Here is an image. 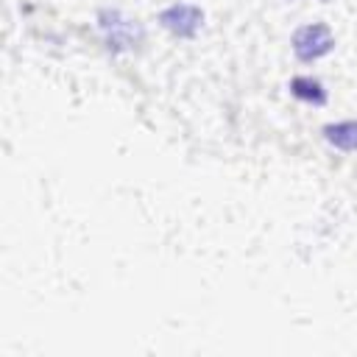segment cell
Instances as JSON below:
<instances>
[{"label": "cell", "instance_id": "cell-1", "mask_svg": "<svg viewBox=\"0 0 357 357\" xmlns=\"http://www.w3.org/2000/svg\"><path fill=\"white\" fill-rule=\"evenodd\" d=\"M332 47H335V36L324 22L304 25V28H298L293 33V53L301 61H315V59L326 56Z\"/></svg>", "mask_w": 357, "mask_h": 357}, {"label": "cell", "instance_id": "cell-2", "mask_svg": "<svg viewBox=\"0 0 357 357\" xmlns=\"http://www.w3.org/2000/svg\"><path fill=\"white\" fill-rule=\"evenodd\" d=\"M98 22H100V31H103L109 47H117V50L137 45L139 36H142V28L137 25V20H128L120 11H109L106 8V11L98 14Z\"/></svg>", "mask_w": 357, "mask_h": 357}, {"label": "cell", "instance_id": "cell-3", "mask_svg": "<svg viewBox=\"0 0 357 357\" xmlns=\"http://www.w3.org/2000/svg\"><path fill=\"white\" fill-rule=\"evenodd\" d=\"M159 22L170 33L181 36V39H190V36L198 33V28L204 22V11L198 6H190V3H176V6H170L159 14Z\"/></svg>", "mask_w": 357, "mask_h": 357}, {"label": "cell", "instance_id": "cell-4", "mask_svg": "<svg viewBox=\"0 0 357 357\" xmlns=\"http://www.w3.org/2000/svg\"><path fill=\"white\" fill-rule=\"evenodd\" d=\"M324 137L340 151H357V120L332 123L324 128Z\"/></svg>", "mask_w": 357, "mask_h": 357}, {"label": "cell", "instance_id": "cell-5", "mask_svg": "<svg viewBox=\"0 0 357 357\" xmlns=\"http://www.w3.org/2000/svg\"><path fill=\"white\" fill-rule=\"evenodd\" d=\"M290 92H293L296 98H301V100L315 103V106L326 103V92H324V86H321L315 78H307V75H296V78L290 81Z\"/></svg>", "mask_w": 357, "mask_h": 357}, {"label": "cell", "instance_id": "cell-6", "mask_svg": "<svg viewBox=\"0 0 357 357\" xmlns=\"http://www.w3.org/2000/svg\"><path fill=\"white\" fill-rule=\"evenodd\" d=\"M324 3H326V0H324Z\"/></svg>", "mask_w": 357, "mask_h": 357}]
</instances>
